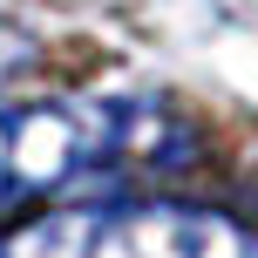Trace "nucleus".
<instances>
[{
  "instance_id": "obj_1",
  "label": "nucleus",
  "mask_w": 258,
  "mask_h": 258,
  "mask_svg": "<svg viewBox=\"0 0 258 258\" xmlns=\"http://www.w3.org/2000/svg\"><path fill=\"white\" fill-rule=\"evenodd\" d=\"M190 156L183 129L156 122V109L109 102V109H7L0 116V211H27L34 197L68 190L75 177L109 170H170Z\"/></svg>"
},
{
  "instance_id": "obj_2",
  "label": "nucleus",
  "mask_w": 258,
  "mask_h": 258,
  "mask_svg": "<svg viewBox=\"0 0 258 258\" xmlns=\"http://www.w3.org/2000/svg\"><path fill=\"white\" fill-rule=\"evenodd\" d=\"M27 258H258L238 224L211 211L143 204V211H89L34 238Z\"/></svg>"
},
{
  "instance_id": "obj_3",
  "label": "nucleus",
  "mask_w": 258,
  "mask_h": 258,
  "mask_svg": "<svg viewBox=\"0 0 258 258\" xmlns=\"http://www.w3.org/2000/svg\"><path fill=\"white\" fill-rule=\"evenodd\" d=\"M34 61V41H27V27H14V21H0V89H7L21 68Z\"/></svg>"
},
{
  "instance_id": "obj_4",
  "label": "nucleus",
  "mask_w": 258,
  "mask_h": 258,
  "mask_svg": "<svg viewBox=\"0 0 258 258\" xmlns=\"http://www.w3.org/2000/svg\"><path fill=\"white\" fill-rule=\"evenodd\" d=\"M0 258H7V251H0Z\"/></svg>"
}]
</instances>
